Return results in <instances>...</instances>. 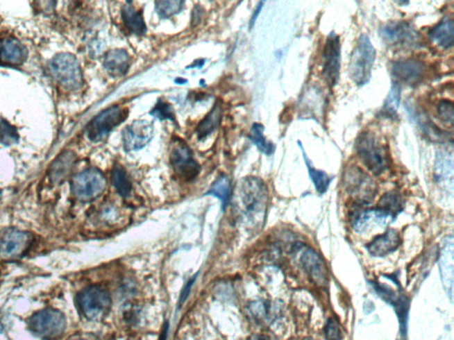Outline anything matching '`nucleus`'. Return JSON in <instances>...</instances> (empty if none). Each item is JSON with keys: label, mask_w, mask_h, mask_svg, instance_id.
<instances>
[{"label": "nucleus", "mask_w": 454, "mask_h": 340, "mask_svg": "<svg viewBox=\"0 0 454 340\" xmlns=\"http://www.w3.org/2000/svg\"><path fill=\"white\" fill-rule=\"evenodd\" d=\"M299 263L306 274L318 285H325L328 282V269L317 253L309 248L300 250Z\"/></svg>", "instance_id": "17"}, {"label": "nucleus", "mask_w": 454, "mask_h": 340, "mask_svg": "<svg viewBox=\"0 0 454 340\" xmlns=\"http://www.w3.org/2000/svg\"><path fill=\"white\" fill-rule=\"evenodd\" d=\"M355 149L361 162L373 174H382L388 169V156L375 135L370 133L361 134L358 137Z\"/></svg>", "instance_id": "5"}, {"label": "nucleus", "mask_w": 454, "mask_h": 340, "mask_svg": "<svg viewBox=\"0 0 454 340\" xmlns=\"http://www.w3.org/2000/svg\"><path fill=\"white\" fill-rule=\"evenodd\" d=\"M153 136V126L148 121L140 120L123 130V144L126 152L142 149L150 142Z\"/></svg>", "instance_id": "15"}, {"label": "nucleus", "mask_w": 454, "mask_h": 340, "mask_svg": "<svg viewBox=\"0 0 454 340\" xmlns=\"http://www.w3.org/2000/svg\"><path fill=\"white\" fill-rule=\"evenodd\" d=\"M373 284L375 285L380 296L394 307L401 325V334L405 335L407 333L409 300L404 295L396 294L389 288L383 287L382 285L376 283Z\"/></svg>", "instance_id": "18"}, {"label": "nucleus", "mask_w": 454, "mask_h": 340, "mask_svg": "<svg viewBox=\"0 0 454 340\" xmlns=\"http://www.w3.org/2000/svg\"><path fill=\"white\" fill-rule=\"evenodd\" d=\"M222 112L221 105L219 102H217L212 111L198 125L196 129L198 139H205L206 137L209 136L214 130L217 129V127L221 123Z\"/></svg>", "instance_id": "27"}, {"label": "nucleus", "mask_w": 454, "mask_h": 340, "mask_svg": "<svg viewBox=\"0 0 454 340\" xmlns=\"http://www.w3.org/2000/svg\"><path fill=\"white\" fill-rule=\"evenodd\" d=\"M121 16L124 25L131 33L136 36H143L146 33V25L142 12L137 11L132 5H129V3L121 8Z\"/></svg>", "instance_id": "26"}, {"label": "nucleus", "mask_w": 454, "mask_h": 340, "mask_svg": "<svg viewBox=\"0 0 454 340\" xmlns=\"http://www.w3.org/2000/svg\"><path fill=\"white\" fill-rule=\"evenodd\" d=\"M1 196H2V192L1 191H0V198H1Z\"/></svg>", "instance_id": "43"}, {"label": "nucleus", "mask_w": 454, "mask_h": 340, "mask_svg": "<svg viewBox=\"0 0 454 340\" xmlns=\"http://www.w3.org/2000/svg\"><path fill=\"white\" fill-rule=\"evenodd\" d=\"M150 114H151L153 117L158 118L159 120L174 121V109L172 108L171 105L165 101H159L158 103L152 109L151 113Z\"/></svg>", "instance_id": "36"}, {"label": "nucleus", "mask_w": 454, "mask_h": 340, "mask_svg": "<svg viewBox=\"0 0 454 340\" xmlns=\"http://www.w3.org/2000/svg\"><path fill=\"white\" fill-rule=\"evenodd\" d=\"M127 117L128 110L126 108L118 105L107 108L89 124L86 129L88 139L92 142L106 139L111 131L119 126Z\"/></svg>", "instance_id": "10"}, {"label": "nucleus", "mask_w": 454, "mask_h": 340, "mask_svg": "<svg viewBox=\"0 0 454 340\" xmlns=\"http://www.w3.org/2000/svg\"><path fill=\"white\" fill-rule=\"evenodd\" d=\"M297 144H299L300 149L302 151L303 160H305L307 169H308L310 178H311V180L312 181L313 185H314L316 190H317L319 194H325V192L328 191L329 184H330V178H329L327 173L321 171V170L316 169L314 167H313L311 160H310L308 157H307L300 141H299Z\"/></svg>", "instance_id": "28"}, {"label": "nucleus", "mask_w": 454, "mask_h": 340, "mask_svg": "<svg viewBox=\"0 0 454 340\" xmlns=\"http://www.w3.org/2000/svg\"><path fill=\"white\" fill-rule=\"evenodd\" d=\"M264 2H260L259 3L258 6H257V8H255V10L254 12V14L252 15L251 20V27L253 26L255 20H257L258 16L259 15V12L262 10V8H263Z\"/></svg>", "instance_id": "41"}, {"label": "nucleus", "mask_w": 454, "mask_h": 340, "mask_svg": "<svg viewBox=\"0 0 454 340\" xmlns=\"http://www.w3.org/2000/svg\"><path fill=\"white\" fill-rule=\"evenodd\" d=\"M196 278L197 275H194V277L187 282V284L185 285L183 290L181 291L180 301H178V305H180V306L183 305L185 301L187 300L188 295L190 294L192 287H193L194 282L196 280Z\"/></svg>", "instance_id": "39"}, {"label": "nucleus", "mask_w": 454, "mask_h": 340, "mask_svg": "<svg viewBox=\"0 0 454 340\" xmlns=\"http://www.w3.org/2000/svg\"><path fill=\"white\" fill-rule=\"evenodd\" d=\"M453 236L446 237L443 240L439 255V271L444 290L451 300L453 297L454 257Z\"/></svg>", "instance_id": "16"}, {"label": "nucleus", "mask_w": 454, "mask_h": 340, "mask_svg": "<svg viewBox=\"0 0 454 340\" xmlns=\"http://www.w3.org/2000/svg\"><path fill=\"white\" fill-rule=\"evenodd\" d=\"M107 180L100 170L88 169L72 178V190L78 201L89 202L100 197L106 189Z\"/></svg>", "instance_id": "7"}, {"label": "nucleus", "mask_w": 454, "mask_h": 340, "mask_svg": "<svg viewBox=\"0 0 454 340\" xmlns=\"http://www.w3.org/2000/svg\"><path fill=\"white\" fill-rule=\"evenodd\" d=\"M324 333L326 340H342L343 339L340 325L334 318L328 319L327 325L325 326Z\"/></svg>", "instance_id": "38"}, {"label": "nucleus", "mask_w": 454, "mask_h": 340, "mask_svg": "<svg viewBox=\"0 0 454 340\" xmlns=\"http://www.w3.org/2000/svg\"><path fill=\"white\" fill-rule=\"evenodd\" d=\"M251 318L258 325H269L277 316L276 307L270 301H254L248 307Z\"/></svg>", "instance_id": "25"}, {"label": "nucleus", "mask_w": 454, "mask_h": 340, "mask_svg": "<svg viewBox=\"0 0 454 340\" xmlns=\"http://www.w3.org/2000/svg\"><path fill=\"white\" fill-rule=\"evenodd\" d=\"M380 35L382 40L391 46L414 47L419 42L417 31L404 22L385 25L380 28Z\"/></svg>", "instance_id": "13"}, {"label": "nucleus", "mask_w": 454, "mask_h": 340, "mask_svg": "<svg viewBox=\"0 0 454 340\" xmlns=\"http://www.w3.org/2000/svg\"><path fill=\"white\" fill-rule=\"evenodd\" d=\"M48 72L63 88L75 91L83 85V74L78 60L70 53H59L48 64Z\"/></svg>", "instance_id": "3"}, {"label": "nucleus", "mask_w": 454, "mask_h": 340, "mask_svg": "<svg viewBox=\"0 0 454 340\" xmlns=\"http://www.w3.org/2000/svg\"><path fill=\"white\" fill-rule=\"evenodd\" d=\"M31 234L15 227L0 230V258L15 260L26 255L33 244Z\"/></svg>", "instance_id": "9"}, {"label": "nucleus", "mask_w": 454, "mask_h": 340, "mask_svg": "<svg viewBox=\"0 0 454 340\" xmlns=\"http://www.w3.org/2000/svg\"><path fill=\"white\" fill-rule=\"evenodd\" d=\"M391 71L394 82L399 85L404 83L405 85L415 86L423 81L426 69L423 62L409 59L393 62Z\"/></svg>", "instance_id": "14"}, {"label": "nucleus", "mask_w": 454, "mask_h": 340, "mask_svg": "<svg viewBox=\"0 0 454 340\" xmlns=\"http://www.w3.org/2000/svg\"><path fill=\"white\" fill-rule=\"evenodd\" d=\"M112 184L121 197L130 196L133 190L132 182L123 167L120 165L114 167L112 171Z\"/></svg>", "instance_id": "31"}, {"label": "nucleus", "mask_w": 454, "mask_h": 340, "mask_svg": "<svg viewBox=\"0 0 454 340\" xmlns=\"http://www.w3.org/2000/svg\"><path fill=\"white\" fill-rule=\"evenodd\" d=\"M171 163L176 174L185 180H193L199 174V164L194 160L190 146L182 141L174 143L171 153Z\"/></svg>", "instance_id": "12"}, {"label": "nucleus", "mask_w": 454, "mask_h": 340, "mask_svg": "<svg viewBox=\"0 0 454 340\" xmlns=\"http://www.w3.org/2000/svg\"><path fill=\"white\" fill-rule=\"evenodd\" d=\"M76 162L75 153L72 151H66L53 160L49 169L50 181L53 185H59L65 180L69 175Z\"/></svg>", "instance_id": "22"}, {"label": "nucleus", "mask_w": 454, "mask_h": 340, "mask_svg": "<svg viewBox=\"0 0 454 340\" xmlns=\"http://www.w3.org/2000/svg\"><path fill=\"white\" fill-rule=\"evenodd\" d=\"M66 325L64 314L54 309L38 311L28 320V330L38 338L46 340L59 339L65 332Z\"/></svg>", "instance_id": "6"}, {"label": "nucleus", "mask_w": 454, "mask_h": 340, "mask_svg": "<svg viewBox=\"0 0 454 340\" xmlns=\"http://www.w3.org/2000/svg\"><path fill=\"white\" fill-rule=\"evenodd\" d=\"M237 206L243 216L255 224L264 222L268 207V190L261 179L252 176L243 178L237 187Z\"/></svg>", "instance_id": "1"}, {"label": "nucleus", "mask_w": 454, "mask_h": 340, "mask_svg": "<svg viewBox=\"0 0 454 340\" xmlns=\"http://www.w3.org/2000/svg\"><path fill=\"white\" fill-rule=\"evenodd\" d=\"M76 304L85 318L98 321L103 318L110 309V294L103 288L94 285L79 291Z\"/></svg>", "instance_id": "4"}, {"label": "nucleus", "mask_w": 454, "mask_h": 340, "mask_svg": "<svg viewBox=\"0 0 454 340\" xmlns=\"http://www.w3.org/2000/svg\"><path fill=\"white\" fill-rule=\"evenodd\" d=\"M401 86L399 83L393 81L391 91L387 96L385 105H383L385 113L388 114L389 117H396L399 105H401Z\"/></svg>", "instance_id": "33"}, {"label": "nucleus", "mask_w": 454, "mask_h": 340, "mask_svg": "<svg viewBox=\"0 0 454 340\" xmlns=\"http://www.w3.org/2000/svg\"><path fill=\"white\" fill-rule=\"evenodd\" d=\"M231 182L226 176L223 175L217 179L210 190L208 191L206 195H210V196L219 198L222 202L223 210H225L229 203L230 198H231Z\"/></svg>", "instance_id": "30"}, {"label": "nucleus", "mask_w": 454, "mask_h": 340, "mask_svg": "<svg viewBox=\"0 0 454 340\" xmlns=\"http://www.w3.org/2000/svg\"><path fill=\"white\" fill-rule=\"evenodd\" d=\"M264 128L263 125L254 124L249 133V139L258 147L260 152L267 155H273L274 152V146L273 143L269 142L264 136Z\"/></svg>", "instance_id": "32"}, {"label": "nucleus", "mask_w": 454, "mask_h": 340, "mask_svg": "<svg viewBox=\"0 0 454 340\" xmlns=\"http://www.w3.org/2000/svg\"><path fill=\"white\" fill-rule=\"evenodd\" d=\"M376 58V51L367 35H360L353 54L348 72L357 85L364 86L370 81L371 74Z\"/></svg>", "instance_id": "2"}, {"label": "nucleus", "mask_w": 454, "mask_h": 340, "mask_svg": "<svg viewBox=\"0 0 454 340\" xmlns=\"http://www.w3.org/2000/svg\"><path fill=\"white\" fill-rule=\"evenodd\" d=\"M430 40L437 46L449 49L453 46L454 22L452 18L444 17L442 21L431 28L428 33Z\"/></svg>", "instance_id": "24"}, {"label": "nucleus", "mask_w": 454, "mask_h": 340, "mask_svg": "<svg viewBox=\"0 0 454 340\" xmlns=\"http://www.w3.org/2000/svg\"><path fill=\"white\" fill-rule=\"evenodd\" d=\"M103 66L108 73L114 78L126 75L131 66V57L126 51L115 49L104 58Z\"/></svg>", "instance_id": "23"}, {"label": "nucleus", "mask_w": 454, "mask_h": 340, "mask_svg": "<svg viewBox=\"0 0 454 340\" xmlns=\"http://www.w3.org/2000/svg\"><path fill=\"white\" fill-rule=\"evenodd\" d=\"M184 2L180 0H161L155 2L156 12L162 18H169L183 8Z\"/></svg>", "instance_id": "34"}, {"label": "nucleus", "mask_w": 454, "mask_h": 340, "mask_svg": "<svg viewBox=\"0 0 454 340\" xmlns=\"http://www.w3.org/2000/svg\"><path fill=\"white\" fill-rule=\"evenodd\" d=\"M249 340H276L273 336L265 334V333H259L251 337Z\"/></svg>", "instance_id": "40"}, {"label": "nucleus", "mask_w": 454, "mask_h": 340, "mask_svg": "<svg viewBox=\"0 0 454 340\" xmlns=\"http://www.w3.org/2000/svg\"><path fill=\"white\" fill-rule=\"evenodd\" d=\"M76 340H84V339H76Z\"/></svg>", "instance_id": "44"}, {"label": "nucleus", "mask_w": 454, "mask_h": 340, "mask_svg": "<svg viewBox=\"0 0 454 340\" xmlns=\"http://www.w3.org/2000/svg\"><path fill=\"white\" fill-rule=\"evenodd\" d=\"M392 218L376 208L358 212L353 219V228L358 232H364L373 228L386 226Z\"/></svg>", "instance_id": "21"}, {"label": "nucleus", "mask_w": 454, "mask_h": 340, "mask_svg": "<svg viewBox=\"0 0 454 340\" xmlns=\"http://www.w3.org/2000/svg\"><path fill=\"white\" fill-rule=\"evenodd\" d=\"M18 139V133L15 127L8 121H0V144L11 146L17 142Z\"/></svg>", "instance_id": "35"}, {"label": "nucleus", "mask_w": 454, "mask_h": 340, "mask_svg": "<svg viewBox=\"0 0 454 340\" xmlns=\"http://www.w3.org/2000/svg\"><path fill=\"white\" fill-rule=\"evenodd\" d=\"M403 207H404V201L401 194L396 192H389L380 198L378 207L376 208L394 219L403 210Z\"/></svg>", "instance_id": "29"}, {"label": "nucleus", "mask_w": 454, "mask_h": 340, "mask_svg": "<svg viewBox=\"0 0 454 340\" xmlns=\"http://www.w3.org/2000/svg\"><path fill=\"white\" fill-rule=\"evenodd\" d=\"M437 114H439L441 121L443 123L453 126V118H454V112H453V103L452 101H448V99H443L437 105Z\"/></svg>", "instance_id": "37"}, {"label": "nucleus", "mask_w": 454, "mask_h": 340, "mask_svg": "<svg viewBox=\"0 0 454 340\" xmlns=\"http://www.w3.org/2000/svg\"><path fill=\"white\" fill-rule=\"evenodd\" d=\"M27 56L26 47L15 38H8L0 44V62L5 65H21Z\"/></svg>", "instance_id": "20"}, {"label": "nucleus", "mask_w": 454, "mask_h": 340, "mask_svg": "<svg viewBox=\"0 0 454 340\" xmlns=\"http://www.w3.org/2000/svg\"><path fill=\"white\" fill-rule=\"evenodd\" d=\"M401 239L396 230H388L385 234L377 236L367 246V250L371 255L376 257H382L389 255L401 246Z\"/></svg>", "instance_id": "19"}, {"label": "nucleus", "mask_w": 454, "mask_h": 340, "mask_svg": "<svg viewBox=\"0 0 454 340\" xmlns=\"http://www.w3.org/2000/svg\"><path fill=\"white\" fill-rule=\"evenodd\" d=\"M303 340H314V339H312V338H306V339H303Z\"/></svg>", "instance_id": "42"}, {"label": "nucleus", "mask_w": 454, "mask_h": 340, "mask_svg": "<svg viewBox=\"0 0 454 340\" xmlns=\"http://www.w3.org/2000/svg\"><path fill=\"white\" fill-rule=\"evenodd\" d=\"M340 38L335 32H331L326 40L322 53V74L329 85H337L340 78Z\"/></svg>", "instance_id": "11"}, {"label": "nucleus", "mask_w": 454, "mask_h": 340, "mask_svg": "<svg viewBox=\"0 0 454 340\" xmlns=\"http://www.w3.org/2000/svg\"><path fill=\"white\" fill-rule=\"evenodd\" d=\"M343 185L347 194L360 203L373 201L376 194L375 182L358 167H348L345 170Z\"/></svg>", "instance_id": "8"}]
</instances>
